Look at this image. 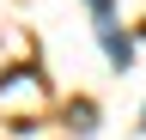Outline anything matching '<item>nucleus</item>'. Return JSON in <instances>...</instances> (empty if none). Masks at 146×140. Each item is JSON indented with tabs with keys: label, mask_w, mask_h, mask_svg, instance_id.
I'll list each match as a JSON object with an SVG mask.
<instances>
[{
	"label": "nucleus",
	"mask_w": 146,
	"mask_h": 140,
	"mask_svg": "<svg viewBox=\"0 0 146 140\" xmlns=\"http://www.w3.org/2000/svg\"><path fill=\"white\" fill-rule=\"evenodd\" d=\"M85 6H91V37H98L104 61L116 67V73H128V67H134V43H128V31L116 19V0H85Z\"/></svg>",
	"instance_id": "nucleus-1"
},
{
	"label": "nucleus",
	"mask_w": 146,
	"mask_h": 140,
	"mask_svg": "<svg viewBox=\"0 0 146 140\" xmlns=\"http://www.w3.org/2000/svg\"><path fill=\"white\" fill-rule=\"evenodd\" d=\"M73 128L91 134V128H98V110H91V104H79V110H73Z\"/></svg>",
	"instance_id": "nucleus-2"
},
{
	"label": "nucleus",
	"mask_w": 146,
	"mask_h": 140,
	"mask_svg": "<svg viewBox=\"0 0 146 140\" xmlns=\"http://www.w3.org/2000/svg\"><path fill=\"white\" fill-rule=\"evenodd\" d=\"M140 128H146V110H140Z\"/></svg>",
	"instance_id": "nucleus-3"
}]
</instances>
